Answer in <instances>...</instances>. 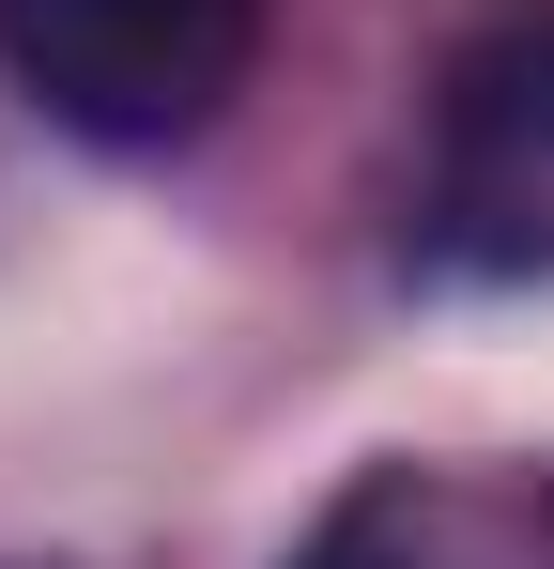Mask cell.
<instances>
[{
    "label": "cell",
    "instance_id": "2",
    "mask_svg": "<svg viewBox=\"0 0 554 569\" xmlns=\"http://www.w3.org/2000/svg\"><path fill=\"white\" fill-rule=\"evenodd\" d=\"M263 62V0H0V78L92 154H185Z\"/></svg>",
    "mask_w": 554,
    "mask_h": 569
},
{
    "label": "cell",
    "instance_id": "3",
    "mask_svg": "<svg viewBox=\"0 0 554 569\" xmlns=\"http://www.w3.org/2000/svg\"><path fill=\"white\" fill-rule=\"evenodd\" d=\"M277 569H554V492H462L432 462H369Z\"/></svg>",
    "mask_w": 554,
    "mask_h": 569
},
{
    "label": "cell",
    "instance_id": "1",
    "mask_svg": "<svg viewBox=\"0 0 554 569\" xmlns=\"http://www.w3.org/2000/svg\"><path fill=\"white\" fill-rule=\"evenodd\" d=\"M400 247L447 292H540L554 278V0H508V16H477L447 47Z\"/></svg>",
    "mask_w": 554,
    "mask_h": 569
}]
</instances>
